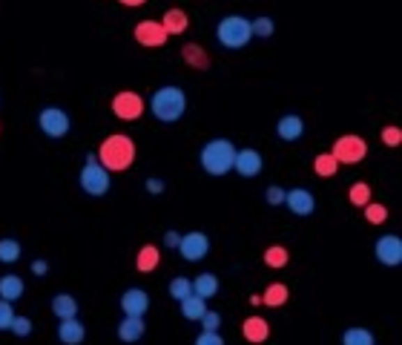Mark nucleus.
<instances>
[{
    "instance_id": "nucleus-1",
    "label": "nucleus",
    "mask_w": 402,
    "mask_h": 345,
    "mask_svg": "<svg viewBox=\"0 0 402 345\" xmlns=\"http://www.w3.org/2000/svg\"><path fill=\"white\" fill-rule=\"evenodd\" d=\"M135 155H138V147H135L132 138L124 135V132H115V135L104 138L101 147H98V153H95L98 164H101L104 170H109V173H124V170H130L132 161H135Z\"/></svg>"
},
{
    "instance_id": "nucleus-2",
    "label": "nucleus",
    "mask_w": 402,
    "mask_h": 345,
    "mask_svg": "<svg viewBox=\"0 0 402 345\" xmlns=\"http://www.w3.org/2000/svg\"><path fill=\"white\" fill-rule=\"evenodd\" d=\"M150 109L155 115V121L161 124H176L184 118V112H187V92L176 84H167V86H158L153 92V98H150Z\"/></svg>"
},
{
    "instance_id": "nucleus-3",
    "label": "nucleus",
    "mask_w": 402,
    "mask_h": 345,
    "mask_svg": "<svg viewBox=\"0 0 402 345\" xmlns=\"http://www.w3.org/2000/svg\"><path fill=\"white\" fill-rule=\"evenodd\" d=\"M233 158H235V144L230 138H210V141L201 147L199 161H201V170L207 176H227L233 170Z\"/></svg>"
},
{
    "instance_id": "nucleus-4",
    "label": "nucleus",
    "mask_w": 402,
    "mask_h": 345,
    "mask_svg": "<svg viewBox=\"0 0 402 345\" xmlns=\"http://www.w3.org/2000/svg\"><path fill=\"white\" fill-rule=\"evenodd\" d=\"M216 40L224 46V49H245V46L253 40V29L250 20L242 15H227L216 23Z\"/></svg>"
},
{
    "instance_id": "nucleus-5",
    "label": "nucleus",
    "mask_w": 402,
    "mask_h": 345,
    "mask_svg": "<svg viewBox=\"0 0 402 345\" xmlns=\"http://www.w3.org/2000/svg\"><path fill=\"white\" fill-rule=\"evenodd\" d=\"M78 184H81V190H84L86 196L101 199V196L109 193L112 178H109V170H104V167L98 164L95 155H86V164H84L81 173H78Z\"/></svg>"
},
{
    "instance_id": "nucleus-6",
    "label": "nucleus",
    "mask_w": 402,
    "mask_h": 345,
    "mask_svg": "<svg viewBox=\"0 0 402 345\" xmlns=\"http://www.w3.org/2000/svg\"><path fill=\"white\" fill-rule=\"evenodd\" d=\"M38 127L46 138H63L69 130H72V118L63 107H43L38 112Z\"/></svg>"
},
{
    "instance_id": "nucleus-7",
    "label": "nucleus",
    "mask_w": 402,
    "mask_h": 345,
    "mask_svg": "<svg viewBox=\"0 0 402 345\" xmlns=\"http://www.w3.org/2000/svg\"><path fill=\"white\" fill-rule=\"evenodd\" d=\"M330 155H334L339 164H360V161L368 155V141H365V138H360V135L348 132V135L337 138V144H334V150H330Z\"/></svg>"
},
{
    "instance_id": "nucleus-8",
    "label": "nucleus",
    "mask_w": 402,
    "mask_h": 345,
    "mask_svg": "<svg viewBox=\"0 0 402 345\" xmlns=\"http://www.w3.org/2000/svg\"><path fill=\"white\" fill-rule=\"evenodd\" d=\"M112 112L121 121H138L141 115H144V98L132 89H121V92H115V98H112Z\"/></svg>"
},
{
    "instance_id": "nucleus-9",
    "label": "nucleus",
    "mask_w": 402,
    "mask_h": 345,
    "mask_svg": "<svg viewBox=\"0 0 402 345\" xmlns=\"http://www.w3.org/2000/svg\"><path fill=\"white\" fill-rule=\"evenodd\" d=\"M176 250L181 253L184 262H201V259H207V253H210V236L201 233V230H190V233H184L178 239Z\"/></svg>"
},
{
    "instance_id": "nucleus-10",
    "label": "nucleus",
    "mask_w": 402,
    "mask_h": 345,
    "mask_svg": "<svg viewBox=\"0 0 402 345\" xmlns=\"http://www.w3.org/2000/svg\"><path fill=\"white\" fill-rule=\"evenodd\" d=\"M373 256H376V262L385 265V268H396L402 262V239L394 236V233L380 236V239L373 242Z\"/></svg>"
},
{
    "instance_id": "nucleus-11",
    "label": "nucleus",
    "mask_w": 402,
    "mask_h": 345,
    "mask_svg": "<svg viewBox=\"0 0 402 345\" xmlns=\"http://www.w3.org/2000/svg\"><path fill=\"white\" fill-rule=\"evenodd\" d=\"M233 170L239 173L242 178H256L258 173L265 170V158L256 147H245V150H235L233 158Z\"/></svg>"
},
{
    "instance_id": "nucleus-12",
    "label": "nucleus",
    "mask_w": 402,
    "mask_h": 345,
    "mask_svg": "<svg viewBox=\"0 0 402 345\" xmlns=\"http://www.w3.org/2000/svg\"><path fill=\"white\" fill-rule=\"evenodd\" d=\"M132 35H135V40L141 46H147V49H158V46H164V43H167V38H170L167 32H164L161 20H141Z\"/></svg>"
},
{
    "instance_id": "nucleus-13",
    "label": "nucleus",
    "mask_w": 402,
    "mask_h": 345,
    "mask_svg": "<svg viewBox=\"0 0 402 345\" xmlns=\"http://www.w3.org/2000/svg\"><path fill=\"white\" fill-rule=\"evenodd\" d=\"M285 207L293 216H311L316 210V199L311 190L293 187V190H285Z\"/></svg>"
},
{
    "instance_id": "nucleus-14",
    "label": "nucleus",
    "mask_w": 402,
    "mask_h": 345,
    "mask_svg": "<svg viewBox=\"0 0 402 345\" xmlns=\"http://www.w3.org/2000/svg\"><path fill=\"white\" fill-rule=\"evenodd\" d=\"M121 311L124 316H144L150 311V293L144 288H127L121 293Z\"/></svg>"
},
{
    "instance_id": "nucleus-15",
    "label": "nucleus",
    "mask_w": 402,
    "mask_h": 345,
    "mask_svg": "<svg viewBox=\"0 0 402 345\" xmlns=\"http://www.w3.org/2000/svg\"><path fill=\"white\" fill-rule=\"evenodd\" d=\"M276 135L281 138V141H288V144L299 141V138L304 135V121H302V115H296V112L281 115L279 124H276Z\"/></svg>"
},
{
    "instance_id": "nucleus-16",
    "label": "nucleus",
    "mask_w": 402,
    "mask_h": 345,
    "mask_svg": "<svg viewBox=\"0 0 402 345\" xmlns=\"http://www.w3.org/2000/svg\"><path fill=\"white\" fill-rule=\"evenodd\" d=\"M144 334H147L144 316H124L121 322H118V339H121L124 345H135Z\"/></svg>"
},
{
    "instance_id": "nucleus-17",
    "label": "nucleus",
    "mask_w": 402,
    "mask_h": 345,
    "mask_svg": "<svg viewBox=\"0 0 402 345\" xmlns=\"http://www.w3.org/2000/svg\"><path fill=\"white\" fill-rule=\"evenodd\" d=\"M58 339H61L63 345H81V342L86 339V325H84L78 316H72V319H58Z\"/></svg>"
},
{
    "instance_id": "nucleus-18",
    "label": "nucleus",
    "mask_w": 402,
    "mask_h": 345,
    "mask_svg": "<svg viewBox=\"0 0 402 345\" xmlns=\"http://www.w3.org/2000/svg\"><path fill=\"white\" fill-rule=\"evenodd\" d=\"M242 337L253 345H262L268 337H270V322L262 319V316H247L242 322Z\"/></svg>"
},
{
    "instance_id": "nucleus-19",
    "label": "nucleus",
    "mask_w": 402,
    "mask_h": 345,
    "mask_svg": "<svg viewBox=\"0 0 402 345\" xmlns=\"http://www.w3.org/2000/svg\"><path fill=\"white\" fill-rule=\"evenodd\" d=\"M26 293V282L20 279L17 273H3L0 276V299H6V302H17Z\"/></svg>"
},
{
    "instance_id": "nucleus-20",
    "label": "nucleus",
    "mask_w": 402,
    "mask_h": 345,
    "mask_svg": "<svg viewBox=\"0 0 402 345\" xmlns=\"http://www.w3.org/2000/svg\"><path fill=\"white\" fill-rule=\"evenodd\" d=\"M78 299L72 296V293H55V299H52V314L58 316V319H72V316H78Z\"/></svg>"
},
{
    "instance_id": "nucleus-21",
    "label": "nucleus",
    "mask_w": 402,
    "mask_h": 345,
    "mask_svg": "<svg viewBox=\"0 0 402 345\" xmlns=\"http://www.w3.org/2000/svg\"><path fill=\"white\" fill-rule=\"evenodd\" d=\"M158 265H161V250H158L155 245H144V247L138 250V256H135V268H138L141 273H153Z\"/></svg>"
},
{
    "instance_id": "nucleus-22",
    "label": "nucleus",
    "mask_w": 402,
    "mask_h": 345,
    "mask_svg": "<svg viewBox=\"0 0 402 345\" xmlns=\"http://www.w3.org/2000/svg\"><path fill=\"white\" fill-rule=\"evenodd\" d=\"M193 293L201 299H212L219 293V276L216 273H199L193 279Z\"/></svg>"
},
{
    "instance_id": "nucleus-23",
    "label": "nucleus",
    "mask_w": 402,
    "mask_h": 345,
    "mask_svg": "<svg viewBox=\"0 0 402 345\" xmlns=\"http://www.w3.org/2000/svg\"><path fill=\"white\" fill-rule=\"evenodd\" d=\"M181 316L184 319H190V322H199L201 316H204V311H207V299H201V296H196V293H190L187 299H181Z\"/></svg>"
},
{
    "instance_id": "nucleus-24",
    "label": "nucleus",
    "mask_w": 402,
    "mask_h": 345,
    "mask_svg": "<svg viewBox=\"0 0 402 345\" xmlns=\"http://www.w3.org/2000/svg\"><path fill=\"white\" fill-rule=\"evenodd\" d=\"M181 58H184V63H187V66H193V69H201V72H204V69L210 66V55H207V52L201 49L199 43H187L184 49H181Z\"/></svg>"
},
{
    "instance_id": "nucleus-25",
    "label": "nucleus",
    "mask_w": 402,
    "mask_h": 345,
    "mask_svg": "<svg viewBox=\"0 0 402 345\" xmlns=\"http://www.w3.org/2000/svg\"><path fill=\"white\" fill-rule=\"evenodd\" d=\"M288 296H291V291H288L285 282H273V285H268V291L262 293V305H268V308H281V305L288 302Z\"/></svg>"
},
{
    "instance_id": "nucleus-26",
    "label": "nucleus",
    "mask_w": 402,
    "mask_h": 345,
    "mask_svg": "<svg viewBox=\"0 0 402 345\" xmlns=\"http://www.w3.org/2000/svg\"><path fill=\"white\" fill-rule=\"evenodd\" d=\"M187 12H181V9H170L167 15L161 17V26H164V32L167 35H181V32H187Z\"/></svg>"
},
{
    "instance_id": "nucleus-27",
    "label": "nucleus",
    "mask_w": 402,
    "mask_h": 345,
    "mask_svg": "<svg viewBox=\"0 0 402 345\" xmlns=\"http://www.w3.org/2000/svg\"><path fill=\"white\" fill-rule=\"evenodd\" d=\"M342 345H376V337H373V331H368L362 325H353L342 334Z\"/></svg>"
},
{
    "instance_id": "nucleus-28",
    "label": "nucleus",
    "mask_w": 402,
    "mask_h": 345,
    "mask_svg": "<svg viewBox=\"0 0 402 345\" xmlns=\"http://www.w3.org/2000/svg\"><path fill=\"white\" fill-rule=\"evenodd\" d=\"M348 201H350L353 207H365L368 201H373L371 184H365V181H353V184H350V190H348Z\"/></svg>"
},
{
    "instance_id": "nucleus-29",
    "label": "nucleus",
    "mask_w": 402,
    "mask_h": 345,
    "mask_svg": "<svg viewBox=\"0 0 402 345\" xmlns=\"http://www.w3.org/2000/svg\"><path fill=\"white\" fill-rule=\"evenodd\" d=\"M337 170H339V161L330 155V153H319V155L314 158V173H316V176L330 178V176H337Z\"/></svg>"
},
{
    "instance_id": "nucleus-30",
    "label": "nucleus",
    "mask_w": 402,
    "mask_h": 345,
    "mask_svg": "<svg viewBox=\"0 0 402 345\" xmlns=\"http://www.w3.org/2000/svg\"><path fill=\"white\" fill-rule=\"evenodd\" d=\"M23 256V247H20V242L17 239H0V262L3 265H15L17 259Z\"/></svg>"
},
{
    "instance_id": "nucleus-31",
    "label": "nucleus",
    "mask_w": 402,
    "mask_h": 345,
    "mask_svg": "<svg viewBox=\"0 0 402 345\" xmlns=\"http://www.w3.org/2000/svg\"><path fill=\"white\" fill-rule=\"evenodd\" d=\"M291 262V253H288V247H281V245H270L268 250H265V265L268 268H285Z\"/></svg>"
},
{
    "instance_id": "nucleus-32",
    "label": "nucleus",
    "mask_w": 402,
    "mask_h": 345,
    "mask_svg": "<svg viewBox=\"0 0 402 345\" xmlns=\"http://www.w3.org/2000/svg\"><path fill=\"white\" fill-rule=\"evenodd\" d=\"M167 293H170V299L181 302V299H187L193 293V279H187V276H176V279H170V285H167Z\"/></svg>"
},
{
    "instance_id": "nucleus-33",
    "label": "nucleus",
    "mask_w": 402,
    "mask_h": 345,
    "mask_svg": "<svg viewBox=\"0 0 402 345\" xmlns=\"http://www.w3.org/2000/svg\"><path fill=\"white\" fill-rule=\"evenodd\" d=\"M365 219H368V224H385L388 222V207L385 204H376V201H368L365 207Z\"/></svg>"
},
{
    "instance_id": "nucleus-34",
    "label": "nucleus",
    "mask_w": 402,
    "mask_h": 345,
    "mask_svg": "<svg viewBox=\"0 0 402 345\" xmlns=\"http://www.w3.org/2000/svg\"><path fill=\"white\" fill-rule=\"evenodd\" d=\"M250 29H253V38L256 35L258 38H270L276 32V23H273V17H256V20H250Z\"/></svg>"
},
{
    "instance_id": "nucleus-35",
    "label": "nucleus",
    "mask_w": 402,
    "mask_h": 345,
    "mask_svg": "<svg viewBox=\"0 0 402 345\" xmlns=\"http://www.w3.org/2000/svg\"><path fill=\"white\" fill-rule=\"evenodd\" d=\"M32 328H35V325H32V319H29V316H23V314H15L12 325H9V331H12L15 337H20V339H23V337H29Z\"/></svg>"
},
{
    "instance_id": "nucleus-36",
    "label": "nucleus",
    "mask_w": 402,
    "mask_h": 345,
    "mask_svg": "<svg viewBox=\"0 0 402 345\" xmlns=\"http://www.w3.org/2000/svg\"><path fill=\"white\" fill-rule=\"evenodd\" d=\"M199 322H201V331H219V328H222V314L207 308V311H204V316H201Z\"/></svg>"
},
{
    "instance_id": "nucleus-37",
    "label": "nucleus",
    "mask_w": 402,
    "mask_h": 345,
    "mask_svg": "<svg viewBox=\"0 0 402 345\" xmlns=\"http://www.w3.org/2000/svg\"><path fill=\"white\" fill-rule=\"evenodd\" d=\"M380 138H382V144H388V147H399V144H402V130L394 127V124H391V127H382V135H380Z\"/></svg>"
},
{
    "instance_id": "nucleus-38",
    "label": "nucleus",
    "mask_w": 402,
    "mask_h": 345,
    "mask_svg": "<svg viewBox=\"0 0 402 345\" xmlns=\"http://www.w3.org/2000/svg\"><path fill=\"white\" fill-rule=\"evenodd\" d=\"M12 319H15V308H12V302H6V299H0V331H9Z\"/></svg>"
},
{
    "instance_id": "nucleus-39",
    "label": "nucleus",
    "mask_w": 402,
    "mask_h": 345,
    "mask_svg": "<svg viewBox=\"0 0 402 345\" xmlns=\"http://www.w3.org/2000/svg\"><path fill=\"white\" fill-rule=\"evenodd\" d=\"M193 345H224V337L219 331H201Z\"/></svg>"
},
{
    "instance_id": "nucleus-40",
    "label": "nucleus",
    "mask_w": 402,
    "mask_h": 345,
    "mask_svg": "<svg viewBox=\"0 0 402 345\" xmlns=\"http://www.w3.org/2000/svg\"><path fill=\"white\" fill-rule=\"evenodd\" d=\"M265 201H268V204H273V207L285 204V190H281L279 184H270V187L265 190Z\"/></svg>"
},
{
    "instance_id": "nucleus-41",
    "label": "nucleus",
    "mask_w": 402,
    "mask_h": 345,
    "mask_svg": "<svg viewBox=\"0 0 402 345\" xmlns=\"http://www.w3.org/2000/svg\"><path fill=\"white\" fill-rule=\"evenodd\" d=\"M144 187H147L150 196H161V193H164V181H161V178H147Z\"/></svg>"
},
{
    "instance_id": "nucleus-42",
    "label": "nucleus",
    "mask_w": 402,
    "mask_h": 345,
    "mask_svg": "<svg viewBox=\"0 0 402 345\" xmlns=\"http://www.w3.org/2000/svg\"><path fill=\"white\" fill-rule=\"evenodd\" d=\"M178 239H181V233L178 230H167V233H164V247H178Z\"/></svg>"
},
{
    "instance_id": "nucleus-43",
    "label": "nucleus",
    "mask_w": 402,
    "mask_h": 345,
    "mask_svg": "<svg viewBox=\"0 0 402 345\" xmlns=\"http://www.w3.org/2000/svg\"><path fill=\"white\" fill-rule=\"evenodd\" d=\"M32 273L35 276H46V273H49V262H46V259H35L32 262Z\"/></svg>"
},
{
    "instance_id": "nucleus-44",
    "label": "nucleus",
    "mask_w": 402,
    "mask_h": 345,
    "mask_svg": "<svg viewBox=\"0 0 402 345\" xmlns=\"http://www.w3.org/2000/svg\"><path fill=\"white\" fill-rule=\"evenodd\" d=\"M121 3H124V6H130V9H135V6H144L147 0H121Z\"/></svg>"
}]
</instances>
